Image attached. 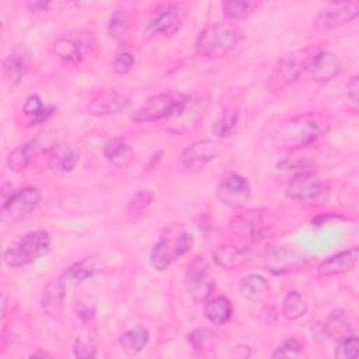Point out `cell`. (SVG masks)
Wrapping results in <instances>:
<instances>
[{
	"mask_svg": "<svg viewBox=\"0 0 359 359\" xmlns=\"http://www.w3.org/2000/svg\"><path fill=\"white\" fill-rule=\"evenodd\" d=\"M327 119L317 112H306L279 122L272 142L278 149H296L314 143L327 129Z\"/></svg>",
	"mask_w": 359,
	"mask_h": 359,
	"instance_id": "obj_1",
	"label": "cell"
},
{
	"mask_svg": "<svg viewBox=\"0 0 359 359\" xmlns=\"http://www.w3.org/2000/svg\"><path fill=\"white\" fill-rule=\"evenodd\" d=\"M50 243L52 238L46 230H32L21 234L3 251V262L10 268L25 266L46 255Z\"/></svg>",
	"mask_w": 359,
	"mask_h": 359,
	"instance_id": "obj_2",
	"label": "cell"
},
{
	"mask_svg": "<svg viewBox=\"0 0 359 359\" xmlns=\"http://www.w3.org/2000/svg\"><path fill=\"white\" fill-rule=\"evenodd\" d=\"M194 245V237L181 226L167 227L157 243L153 244L149 262L153 269L164 271L167 269L177 257L185 255L191 251Z\"/></svg>",
	"mask_w": 359,
	"mask_h": 359,
	"instance_id": "obj_3",
	"label": "cell"
},
{
	"mask_svg": "<svg viewBox=\"0 0 359 359\" xmlns=\"http://www.w3.org/2000/svg\"><path fill=\"white\" fill-rule=\"evenodd\" d=\"M241 41V29L233 24H213L203 28L196 41V52L208 59H219L229 55Z\"/></svg>",
	"mask_w": 359,
	"mask_h": 359,
	"instance_id": "obj_4",
	"label": "cell"
},
{
	"mask_svg": "<svg viewBox=\"0 0 359 359\" xmlns=\"http://www.w3.org/2000/svg\"><path fill=\"white\" fill-rule=\"evenodd\" d=\"M317 52H314L311 48H304L283 55L276 62L268 77V88L272 93H279L289 87L304 70H307L310 60Z\"/></svg>",
	"mask_w": 359,
	"mask_h": 359,
	"instance_id": "obj_5",
	"label": "cell"
},
{
	"mask_svg": "<svg viewBox=\"0 0 359 359\" xmlns=\"http://www.w3.org/2000/svg\"><path fill=\"white\" fill-rule=\"evenodd\" d=\"M187 95L161 93L147 98L132 115V121L137 123H149L175 116L187 102Z\"/></svg>",
	"mask_w": 359,
	"mask_h": 359,
	"instance_id": "obj_6",
	"label": "cell"
},
{
	"mask_svg": "<svg viewBox=\"0 0 359 359\" xmlns=\"http://www.w3.org/2000/svg\"><path fill=\"white\" fill-rule=\"evenodd\" d=\"M224 150V143L219 139H203L191 143L182 150L178 165L185 172H198L210 161L216 160Z\"/></svg>",
	"mask_w": 359,
	"mask_h": 359,
	"instance_id": "obj_7",
	"label": "cell"
},
{
	"mask_svg": "<svg viewBox=\"0 0 359 359\" xmlns=\"http://www.w3.org/2000/svg\"><path fill=\"white\" fill-rule=\"evenodd\" d=\"M185 8L181 4H164L157 8L143 29V39L153 41L174 35L182 24Z\"/></svg>",
	"mask_w": 359,
	"mask_h": 359,
	"instance_id": "obj_8",
	"label": "cell"
},
{
	"mask_svg": "<svg viewBox=\"0 0 359 359\" xmlns=\"http://www.w3.org/2000/svg\"><path fill=\"white\" fill-rule=\"evenodd\" d=\"M42 192L35 187H25L13 192L8 199L1 205L0 220L3 224H14L31 212H34L41 203Z\"/></svg>",
	"mask_w": 359,
	"mask_h": 359,
	"instance_id": "obj_9",
	"label": "cell"
},
{
	"mask_svg": "<svg viewBox=\"0 0 359 359\" xmlns=\"http://www.w3.org/2000/svg\"><path fill=\"white\" fill-rule=\"evenodd\" d=\"M328 191L320 178L307 170L297 171L286 185L287 198L300 203H314L325 198Z\"/></svg>",
	"mask_w": 359,
	"mask_h": 359,
	"instance_id": "obj_10",
	"label": "cell"
},
{
	"mask_svg": "<svg viewBox=\"0 0 359 359\" xmlns=\"http://www.w3.org/2000/svg\"><path fill=\"white\" fill-rule=\"evenodd\" d=\"M251 184L245 177L237 172H227L222 175L216 184L215 194L223 205L240 208L247 203L251 196Z\"/></svg>",
	"mask_w": 359,
	"mask_h": 359,
	"instance_id": "obj_11",
	"label": "cell"
},
{
	"mask_svg": "<svg viewBox=\"0 0 359 359\" xmlns=\"http://www.w3.org/2000/svg\"><path fill=\"white\" fill-rule=\"evenodd\" d=\"M358 14H359L358 1L330 3L318 13L313 27L317 32L324 34L351 22L358 17Z\"/></svg>",
	"mask_w": 359,
	"mask_h": 359,
	"instance_id": "obj_12",
	"label": "cell"
},
{
	"mask_svg": "<svg viewBox=\"0 0 359 359\" xmlns=\"http://www.w3.org/2000/svg\"><path fill=\"white\" fill-rule=\"evenodd\" d=\"M184 285L195 303H205L209 299L215 287V282L210 276L209 266L202 258L198 257L188 265L184 276Z\"/></svg>",
	"mask_w": 359,
	"mask_h": 359,
	"instance_id": "obj_13",
	"label": "cell"
},
{
	"mask_svg": "<svg viewBox=\"0 0 359 359\" xmlns=\"http://www.w3.org/2000/svg\"><path fill=\"white\" fill-rule=\"evenodd\" d=\"M130 105V98L114 88L98 91L88 102L87 111L93 116H109L125 111Z\"/></svg>",
	"mask_w": 359,
	"mask_h": 359,
	"instance_id": "obj_14",
	"label": "cell"
},
{
	"mask_svg": "<svg viewBox=\"0 0 359 359\" xmlns=\"http://www.w3.org/2000/svg\"><path fill=\"white\" fill-rule=\"evenodd\" d=\"M93 42L91 39H86V38H76L72 35L67 36H60L57 38L52 46H50V52L63 63L70 65V66H77L80 65L88 50H91Z\"/></svg>",
	"mask_w": 359,
	"mask_h": 359,
	"instance_id": "obj_15",
	"label": "cell"
},
{
	"mask_svg": "<svg viewBox=\"0 0 359 359\" xmlns=\"http://www.w3.org/2000/svg\"><path fill=\"white\" fill-rule=\"evenodd\" d=\"M306 262L307 258L302 252L290 248L272 250L264 258V266L272 273H287L297 271L299 268L304 266Z\"/></svg>",
	"mask_w": 359,
	"mask_h": 359,
	"instance_id": "obj_16",
	"label": "cell"
},
{
	"mask_svg": "<svg viewBox=\"0 0 359 359\" xmlns=\"http://www.w3.org/2000/svg\"><path fill=\"white\" fill-rule=\"evenodd\" d=\"M341 59L334 52L318 50L310 60L307 72L310 73L313 81L324 84L337 77L341 72Z\"/></svg>",
	"mask_w": 359,
	"mask_h": 359,
	"instance_id": "obj_17",
	"label": "cell"
},
{
	"mask_svg": "<svg viewBox=\"0 0 359 359\" xmlns=\"http://www.w3.org/2000/svg\"><path fill=\"white\" fill-rule=\"evenodd\" d=\"M358 257H359V248L356 245L348 250H344L341 252L332 254L317 265V269H316L317 275L320 278H330V276H337V275L349 272L356 265Z\"/></svg>",
	"mask_w": 359,
	"mask_h": 359,
	"instance_id": "obj_18",
	"label": "cell"
},
{
	"mask_svg": "<svg viewBox=\"0 0 359 359\" xmlns=\"http://www.w3.org/2000/svg\"><path fill=\"white\" fill-rule=\"evenodd\" d=\"M231 230L250 243H257L264 237V220L258 212L250 210L234 216L230 222Z\"/></svg>",
	"mask_w": 359,
	"mask_h": 359,
	"instance_id": "obj_19",
	"label": "cell"
},
{
	"mask_svg": "<svg viewBox=\"0 0 359 359\" xmlns=\"http://www.w3.org/2000/svg\"><path fill=\"white\" fill-rule=\"evenodd\" d=\"M318 156V149L314 143L287 150V153L276 163L280 171H303L307 170Z\"/></svg>",
	"mask_w": 359,
	"mask_h": 359,
	"instance_id": "obj_20",
	"label": "cell"
},
{
	"mask_svg": "<svg viewBox=\"0 0 359 359\" xmlns=\"http://www.w3.org/2000/svg\"><path fill=\"white\" fill-rule=\"evenodd\" d=\"M215 264L222 269H236L250 261V251L245 247L234 244H222L212 252Z\"/></svg>",
	"mask_w": 359,
	"mask_h": 359,
	"instance_id": "obj_21",
	"label": "cell"
},
{
	"mask_svg": "<svg viewBox=\"0 0 359 359\" xmlns=\"http://www.w3.org/2000/svg\"><path fill=\"white\" fill-rule=\"evenodd\" d=\"M28 66V52L24 48L14 49L3 62V77L6 83L11 87L18 86L27 72Z\"/></svg>",
	"mask_w": 359,
	"mask_h": 359,
	"instance_id": "obj_22",
	"label": "cell"
},
{
	"mask_svg": "<svg viewBox=\"0 0 359 359\" xmlns=\"http://www.w3.org/2000/svg\"><path fill=\"white\" fill-rule=\"evenodd\" d=\"M80 161V153L70 144H55L49 154L48 165L60 172L72 171Z\"/></svg>",
	"mask_w": 359,
	"mask_h": 359,
	"instance_id": "obj_23",
	"label": "cell"
},
{
	"mask_svg": "<svg viewBox=\"0 0 359 359\" xmlns=\"http://www.w3.org/2000/svg\"><path fill=\"white\" fill-rule=\"evenodd\" d=\"M269 292L268 280L258 273H250L241 278L238 283L240 296L250 303H257L262 300Z\"/></svg>",
	"mask_w": 359,
	"mask_h": 359,
	"instance_id": "obj_24",
	"label": "cell"
},
{
	"mask_svg": "<svg viewBox=\"0 0 359 359\" xmlns=\"http://www.w3.org/2000/svg\"><path fill=\"white\" fill-rule=\"evenodd\" d=\"M41 151V143L38 139H32L13 149L7 157V167L13 172L24 171L31 163L32 157Z\"/></svg>",
	"mask_w": 359,
	"mask_h": 359,
	"instance_id": "obj_25",
	"label": "cell"
},
{
	"mask_svg": "<svg viewBox=\"0 0 359 359\" xmlns=\"http://www.w3.org/2000/svg\"><path fill=\"white\" fill-rule=\"evenodd\" d=\"M203 313L213 325H224L233 316V304L226 296H215L205 302Z\"/></svg>",
	"mask_w": 359,
	"mask_h": 359,
	"instance_id": "obj_26",
	"label": "cell"
},
{
	"mask_svg": "<svg viewBox=\"0 0 359 359\" xmlns=\"http://www.w3.org/2000/svg\"><path fill=\"white\" fill-rule=\"evenodd\" d=\"M65 296H66V283L59 278L45 285V287L41 292L39 306L46 313L59 311L63 306Z\"/></svg>",
	"mask_w": 359,
	"mask_h": 359,
	"instance_id": "obj_27",
	"label": "cell"
},
{
	"mask_svg": "<svg viewBox=\"0 0 359 359\" xmlns=\"http://www.w3.org/2000/svg\"><path fill=\"white\" fill-rule=\"evenodd\" d=\"M206 109V102L202 100H192V98H187L185 105L182 107V109L171 118L172 123L177 126L178 130L189 128L191 125L196 123L202 116L203 112Z\"/></svg>",
	"mask_w": 359,
	"mask_h": 359,
	"instance_id": "obj_28",
	"label": "cell"
},
{
	"mask_svg": "<svg viewBox=\"0 0 359 359\" xmlns=\"http://www.w3.org/2000/svg\"><path fill=\"white\" fill-rule=\"evenodd\" d=\"M149 341H150L149 331L140 325L129 328L119 337L121 346L129 353H137L143 351L149 344Z\"/></svg>",
	"mask_w": 359,
	"mask_h": 359,
	"instance_id": "obj_29",
	"label": "cell"
},
{
	"mask_svg": "<svg viewBox=\"0 0 359 359\" xmlns=\"http://www.w3.org/2000/svg\"><path fill=\"white\" fill-rule=\"evenodd\" d=\"M95 272V265L90 258H84L79 262H74L62 273L60 279L67 285H79L86 279L91 278Z\"/></svg>",
	"mask_w": 359,
	"mask_h": 359,
	"instance_id": "obj_30",
	"label": "cell"
},
{
	"mask_svg": "<svg viewBox=\"0 0 359 359\" xmlns=\"http://www.w3.org/2000/svg\"><path fill=\"white\" fill-rule=\"evenodd\" d=\"M238 122V111L234 107H224L220 116L212 126V133L217 139H224L233 135Z\"/></svg>",
	"mask_w": 359,
	"mask_h": 359,
	"instance_id": "obj_31",
	"label": "cell"
},
{
	"mask_svg": "<svg viewBox=\"0 0 359 359\" xmlns=\"http://www.w3.org/2000/svg\"><path fill=\"white\" fill-rule=\"evenodd\" d=\"M22 112H24L25 116H28L31 119L32 125H38V123H42L43 121H46L50 116V114L53 112V108L46 107L42 102L39 95L31 94L22 105Z\"/></svg>",
	"mask_w": 359,
	"mask_h": 359,
	"instance_id": "obj_32",
	"label": "cell"
},
{
	"mask_svg": "<svg viewBox=\"0 0 359 359\" xmlns=\"http://www.w3.org/2000/svg\"><path fill=\"white\" fill-rule=\"evenodd\" d=\"M223 15L229 20H243L254 13V10L259 6L257 1L251 0H226L222 1Z\"/></svg>",
	"mask_w": 359,
	"mask_h": 359,
	"instance_id": "obj_33",
	"label": "cell"
},
{
	"mask_svg": "<svg viewBox=\"0 0 359 359\" xmlns=\"http://www.w3.org/2000/svg\"><path fill=\"white\" fill-rule=\"evenodd\" d=\"M307 313V303L303 296L296 292L290 290L286 293L282 302V314L287 320H297L302 318Z\"/></svg>",
	"mask_w": 359,
	"mask_h": 359,
	"instance_id": "obj_34",
	"label": "cell"
},
{
	"mask_svg": "<svg viewBox=\"0 0 359 359\" xmlns=\"http://www.w3.org/2000/svg\"><path fill=\"white\" fill-rule=\"evenodd\" d=\"M323 331L330 337V338H337V341L345 335L352 334L349 321L344 316L342 311H334L328 316V318L324 321Z\"/></svg>",
	"mask_w": 359,
	"mask_h": 359,
	"instance_id": "obj_35",
	"label": "cell"
},
{
	"mask_svg": "<svg viewBox=\"0 0 359 359\" xmlns=\"http://www.w3.org/2000/svg\"><path fill=\"white\" fill-rule=\"evenodd\" d=\"M129 153H130V146L121 136L109 137L102 146V154L111 163H121L123 158L128 157Z\"/></svg>",
	"mask_w": 359,
	"mask_h": 359,
	"instance_id": "obj_36",
	"label": "cell"
},
{
	"mask_svg": "<svg viewBox=\"0 0 359 359\" xmlns=\"http://www.w3.org/2000/svg\"><path fill=\"white\" fill-rule=\"evenodd\" d=\"M129 27H130L129 14L125 8L119 7L111 14V17L108 20L107 31L112 39H121L128 34Z\"/></svg>",
	"mask_w": 359,
	"mask_h": 359,
	"instance_id": "obj_37",
	"label": "cell"
},
{
	"mask_svg": "<svg viewBox=\"0 0 359 359\" xmlns=\"http://www.w3.org/2000/svg\"><path fill=\"white\" fill-rule=\"evenodd\" d=\"M154 201V194L151 191H137L128 202L126 206V215L132 219L140 217L153 203Z\"/></svg>",
	"mask_w": 359,
	"mask_h": 359,
	"instance_id": "obj_38",
	"label": "cell"
},
{
	"mask_svg": "<svg viewBox=\"0 0 359 359\" xmlns=\"http://www.w3.org/2000/svg\"><path fill=\"white\" fill-rule=\"evenodd\" d=\"M359 353V341L358 337L352 332L338 339L335 356L341 359H355Z\"/></svg>",
	"mask_w": 359,
	"mask_h": 359,
	"instance_id": "obj_39",
	"label": "cell"
},
{
	"mask_svg": "<svg viewBox=\"0 0 359 359\" xmlns=\"http://www.w3.org/2000/svg\"><path fill=\"white\" fill-rule=\"evenodd\" d=\"M189 344L192 345V348L198 352H205L210 348H213L215 345V334L212 331H209L208 328H196L194 330L189 337Z\"/></svg>",
	"mask_w": 359,
	"mask_h": 359,
	"instance_id": "obj_40",
	"label": "cell"
},
{
	"mask_svg": "<svg viewBox=\"0 0 359 359\" xmlns=\"http://www.w3.org/2000/svg\"><path fill=\"white\" fill-rule=\"evenodd\" d=\"M303 352V344L296 338L285 339L271 355L273 359L276 358H297Z\"/></svg>",
	"mask_w": 359,
	"mask_h": 359,
	"instance_id": "obj_41",
	"label": "cell"
},
{
	"mask_svg": "<svg viewBox=\"0 0 359 359\" xmlns=\"http://www.w3.org/2000/svg\"><path fill=\"white\" fill-rule=\"evenodd\" d=\"M133 66H135V56L132 52H128V50H122L116 53L112 62V69L118 74H128L133 69Z\"/></svg>",
	"mask_w": 359,
	"mask_h": 359,
	"instance_id": "obj_42",
	"label": "cell"
},
{
	"mask_svg": "<svg viewBox=\"0 0 359 359\" xmlns=\"http://www.w3.org/2000/svg\"><path fill=\"white\" fill-rule=\"evenodd\" d=\"M73 355L76 358H94L97 356V348L93 342L83 339V338H77L74 345H73Z\"/></svg>",
	"mask_w": 359,
	"mask_h": 359,
	"instance_id": "obj_43",
	"label": "cell"
},
{
	"mask_svg": "<svg viewBox=\"0 0 359 359\" xmlns=\"http://www.w3.org/2000/svg\"><path fill=\"white\" fill-rule=\"evenodd\" d=\"M345 94L349 98V101L353 105H358V100H359V80L356 76H353L345 86Z\"/></svg>",
	"mask_w": 359,
	"mask_h": 359,
	"instance_id": "obj_44",
	"label": "cell"
},
{
	"mask_svg": "<svg viewBox=\"0 0 359 359\" xmlns=\"http://www.w3.org/2000/svg\"><path fill=\"white\" fill-rule=\"evenodd\" d=\"M6 314H7V299H6V296H3L1 297V316H3V318L6 317Z\"/></svg>",
	"mask_w": 359,
	"mask_h": 359,
	"instance_id": "obj_45",
	"label": "cell"
},
{
	"mask_svg": "<svg viewBox=\"0 0 359 359\" xmlns=\"http://www.w3.org/2000/svg\"><path fill=\"white\" fill-rule=\"evenodd\" d=\"M36 356H41V358H46V356H50L49 353H46V352H34L32 355H31V358H36Z\"/></svg>",
	"mask_w": 359,
	"mask_h": 359,
	"instance_id": "obj_46",
	"label": "cell"
}]
</instances>
